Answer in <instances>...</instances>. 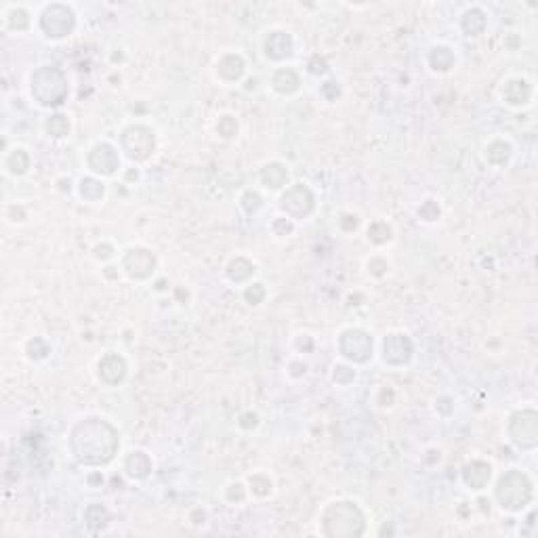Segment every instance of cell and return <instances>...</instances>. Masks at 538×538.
I'll use <instances>...</instances> for the list:
<instances>
[{"label": "cell", "mask_w": 538, "mask_h": 538, "mask_svg": "<svg viewBox=\"0 0 538 538\" xmlns=\"http://www.w3.org/2000/svg\"><path fill=\"white\" fill-rule=\"evenodd\" d=\"M72 448L80 463L101 465L114 456L118 448V435L108 423L93 419L76 427L72 435Z\"/></svg>", "instance_id": "cell-1"}, {"label": "cell", "mask_w": 538, "mask_h": 538, "mask_svg": "<svg viewBox=\"0 0 538 538\" xmlns=\"http://www.w3.org/2000/svg\"><path fill=\"white\" fill-rule=\"evenodd\" d=\"M324 530L328 536H360L364 532V517L352 502H337L324 515Z\"/></svg>", "instance_id": "cell-2"}, {"label": "cell", "mask_w": 538, "mask_h": 538, "mask_svg": "<svg viewBox=\"0 0 538 538\" xmlns=\"http://www.w3.org/2000/svg\"><path fill=\"white\" fill-rule=\"evenodd\" d=\"M32 95L42 106H59L68 95V82L59 70L42 68L32 78Z\"/></svg>", "instance_id": "cell-3"}, {"label": "cell", "mask_w": 538, "mask_h": 538, "mask_svg": "<svg viewBox=\"0 0 538 538\" xmlns=\"http://www.w3.org/2000/svg\"><path fill=\"white\" fill-rule=\"evenodd\" d=\"M496 496H498L502 507L513 509V511L522 509L524 504L530 500V482L526 480V476H522L519 471H511L498 482Z\"/></svg>", "instance_id": "cell-4"}, {"label": "cell", "mask_w": 538, "mask_h": 538, "mask_svg": "<svg viewBox=\"0 0 538 538\" xmlns=\"http://www.w3.org/2000/svg\"><path fill=\"white\" fill-rule=\"evenodd\" d=\"M509 433H511L515 444H519V446H524V448L536 446V439H538V421H536V415L532 413V410H524V413L513 415L511 425H509Z\"/></svg>", "instance_id": "cell-5"}, {"label": "cell", "mask_w": 538, "mask_h": 538, "mask_svg": "<svg viewBox=\"0 0 538 538\" xmlns=\"http://www.w3.org/2000/svg\"><path fill=\"white\" fill-rule=\"evenodd\" d=\"M74 27V15L68 7L53 5L42 15V29L53 38L68 36Z\"/></svg>", "instance_id": "cell-6"}, {"label": "cell", "mask_w": 538, "mask_h": 538, "mask_svg": "<svg viewBox=\"0 0 538 538\" xmlns=\"http://www.w3.org/2000/svg\"><path fill=\"white\" fill-rule=\"evenodd\" d=\"M122 147L135 160H145L154 149V135L143 126H131L122 135Z\"/></svg>", "instance_id": "cell-7"}, {"label": "cell", "mask_w": 538, "mask_h": 538, "mask_svg": "<svg viewBox=\"0 0 538 538\" xmlns=\"http://www.w3.org/2000/svg\"><path fill=\"white\" fill-rule=\"evenodd\" d=\"M341 352L345 358H350L354 362H366L370 352H372V341L366 332L362 330H347L341 337Z\"/></svg>", "instance_id": "cell-8"}, {"label": "cell", "mask_w": 538, "mask_h": 538, "mask_svg": "<svg viewBox=\"0 0 538 538\" xmlns=\"http://www.w3.org/2000/svg\"><path fill=\"white\" fill-rule=\"evenodd\" d=\"M311 206H313V196H311L309 189L303 187V185L293 187L291 192L282 198V208L286 210L289 215H293V217H305V215H309Z\"/></svg>", "instance_id": "cell-9"}, {"label": "cell", "mask_w": 538, "mask_h": 538, "mask_svg": "<svg viewBox=\"0 0 538 538\" xmlns=\"http://www.w3.org/2000/svg\"><path fill=\"white\" fill-rule=\"evenodd\" d=\"M124 267H126V271H129L133 278H145V276H149L151 269H154V257L149 255L147 250H143V248H135V250L129 252V255H126Z\"/></svg>", "instance_id": "cell-10"}, {"label": "cell", "mask_w": 538, "mask_h": 538, "mask_svg": "<svg viewBox=\"0 0 538 538\" xmlns=\"http://www.w3.org/2000/svg\"><path fill=\"white\" fill-rule=\"evenodd\" d=\"M88 164L93 167V171L110 175V173H114L118 169V156H116L114 147L103 143V145H97L90 151Z\"/></svg>", "instance_id": "cell-11"}, {"label": "cell", "mask_w": 538, "mask_h": 538, "mask_svg": "<svg viewBox=\"0 0 538 538\" xmlns=\"http://www.w3.org/2000/svg\"><path fill=\"white\" fill-rule=\"evenodd\" d=\"M410 354H413V345L402 334H391L385 339V362L389 364H404Z\"/></svg>", "instance_id": "cell-12"}, {"label": "cell", "mask_w": 538, "mask_h": 538, "mask_svg": "<svg viewBox=\"0 0 538 538\" xmlns=\"http://www.w3.org/2000/svg\"><path fill=\"white\" fill-rule=\"evenodd\" d=\"M124 370H126V366H124L122 358H118V356H108V358L99 364V376L103 378L106 383H110V385H116V383L122 381V378H124Z\"/></svg>", "instance_id": "cell-13"}, {"label": "cell", "mask_w": 538, "mask_h": 538, "mask_svg": "<svg viewBox=\"0 0 538 538\" xmlns=\"http://www.w3.org/2000/svg\"><path fill=\"white\" fill-rule=\"evenodd\" d=\"M265 51L271 59H284L289 57L291 51H293V42L286 34H282V32H276L271 34L265 42Z\"/></svg>", "instance_id": "cell-14"}, {"label": "cell", "mask_w": 538, "mask_h": 538, "mask_svg": "<svg viewBox=\"0 0 538 538\" xmlns=\"http://www.w3.org/2000/svg\"><path fill=\"white\" fill-rule=\"evenodd\" d=\"M465 480L471 488H484L490 480V467L486 463H473L465 471Z\"/></svg>", "instance_id": "cell-15"}, {"label": "cell", "mask_w": 538, "mask_h": 538, "mask_svg": "<svg viewBox=\"0 0 538 538\" xmlns=\"http://www.w3.org/2000/svg\"><path fill=\"white\" fill-rule=\"evenodd\" d=\"M242 72H244V63H242L240 57L230 55V57H225L223 61L219 63V74L223 76V78H228V80H236V78H240Z\"/></svg>", "instance_id": "cell-16"}, {"label": "cell", "mask_w": 538, "mask_h": 538, "mask_svg": "<svg viewBox=\"0 0 538 538\" xmlns=\"http://www.w3.org/2000/svg\"><path fill=\"white\" fill-rule=\"evenodd\" d=\"M126 471H129L133 478H145L147 471H149V461H147V456L141 454V452H135L129 461H126Z\"/></svg>", "instance_id": "cell-17"}, {"label": "cell", "mask_w": 538, "mask_h": 538, "mask_svg": "<svg viewBox=\"0 0 538 538\" xmlns=\"http://www.w3.org/2000/svg\"><path fill=\"white\" fill-rule=\"evenodd\" d=\"M273 84H276V88L282 90V93H293V90L299 86V78H297V74L291 72V70H282V72H278V76L273 78Z\"/></svg>", "instance_id": "cell-18"}, {"label": "cell", "mask_w": 538, "mask_h": 538, "mask_svg": "<svg viewBox=\"0 0 538 538\" xmlns=\"http://www.w3.org/2000/svg\"><path fill=\"white\" fill-rule=\"evenodd\" d=\"M484 15L480 13V11H469L467 15H465V21H463V27L469 32V34H480V32L484 29Z\"/></svg>", "instance_id": "cell-19"}, {"label": "cell", "mask_w": 538, "mask_h": 538, "mask_svg": "<svg viewBox=\"0 0 538 538\" xmlns=\"http://www.w3.org/2000/svg\"><path fill=\"white\" fill-rule=\"evenodd\" d=\"M263 181L269 183L271 187H280L284 181H286V171H284L280 164H271L263 171Z\"/></svg>", "instance_id": "cell-20"}, {"label": "cell", "mask_w": 538, "mask_h": 538, "mask_svg": "<svg viewBox=\"0 0 538 538\" xmlns=\"http://www.w3.org/2000/svg\"><path fill=\"white\" fill-rule=\"evenodd\" d=\"M452 61H454V57L448 49H435L431 53V63L435 70H448L452 66Z\"/></svg>", "instance_id": "cell-21"}, {"label": "cell", "mask_w": 538, "mask_h": 538, "mask_svg": "<svg viewBox=\"0 0 538 538\" xmlns=\"http://www.w3.org/2000/svg\"><path fill=\"white\" fill-rule=\"evenodd\" d=\"M509 154H511V147L504 145V143H494L490 149H488V160L494 162V164H504L509 160Z\"/></svg>", "instance_id": "cell-22"}, {"label": "cell", "mask_w": 538, "mask_h": 538, "mask_svg": "<svg viewBox=\"0 0 538 538\" xmlns=\"http://www.w3.org/2000/svg\"><path fill=\"white\" fill-rule=\"evenodd\" d=\"M507 90H515V95H509V103H526V99L530 97V88H528V84L522 80V82H511L509 84V88Z\"/></svg>", "instance_id": "cell-23"}, {"label": "cell", "mask_w": 538, "mask_h": 538, "mask_svg": "<svg viewBox=\"0 0 538 538\" xmlns=\"http://www.w3.org/2000/svg\"><path fill=\"white\" fill-rule=\"evenodd\" d=\"M47 129H49V133H51L53 137H63V135L68 133L70 124H68L66 116H53V118L47 122Z\"/></svg>", "instance_id": "cell-24"}, {"label": "cell", "mask_w": 538, "mask_h": 538, "mask_svg": "<svg viewBox=\"0 0 538 538\" xmlns=\"http://www.w3.org/2000/svg\"><path fill=\"white\" fill-rule=\"evenodd\" d=\"M80 192H82V196L88 198V200H97V198L103 194V187H101V183H97V181L86 179V181H82Z\"/></svg>", "instance_id": "cell-25"}, {"label": "cell", "mask_w": 538, "mask_h": 538, "mask_svg": "<svg viewBox=\"0 0 538 538\" xmlns=\"http://www.w3.org/2000/svg\"><path fill=\"white\" fill-rule=\"evenodd\" d=\"M246 299L252 301V303H259V301L263 299V289L259 286V284H255V286H252V289L246 293Z\"/></svg>", "instance_id": "cell-26"}]
</instances>
